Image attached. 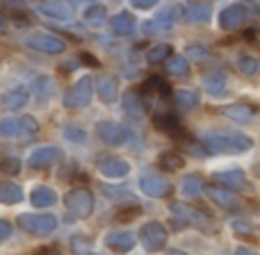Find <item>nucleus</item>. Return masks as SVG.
Returning a JSON list of instances; mask_svg holds the SVG:
<instances>
[{"instance_id":"nucleus-1","label":"nucleus","mask_w":260,"mask_h":255,"mask_svg":"<svg viewBox=\"0 0 260 255\" xmlns=\"http://www.w3.org/2000/svg\"><path fill=\"white\" fill-rule=\"evenodd\" d=\"M203 148L206 153H229V155H235V153H247L253 148V139L244 132H208L203 134Z\"/></svg>"},{"instance_id":"nucleus-2","label":"nucleus","mask_w":260,"mask_h":255,"mask_svg":"<svg viewBox=\"0 0 260 255\" xmlns=\"http://www.w3.org/2000/svg\"><path fill=\"white\" fill-rule=\"evenodd\" d=\"M169 212L174 216V221L180 226H189V228H199V230H208L210 228V216L203 214V212L189 207L187 203H171Z\"/></svg>"},{"instance_id":"nucleus-3","label":"nucleus","mask_w":260,"mask_h":255,"mask_svg":"<svg viewBox=\"0 0 260 255\" xmlns=\"http://www.w3.org/2000/svg\"><path fill=\"white\" fill-rule=\"evenodd\" d=\"M39 123L32 117H16V119H3L0 121V137L3 139H27L32 134H37Z\"/></svg>"},{"instance_id":"nucleus-4","label":"nucleus","mask_w":260,"mask_h":255,"mask_svg":"<svg viewBox=\"0 0 260 255\" xmlns=\"http://www.w3.org/2000/svg\"><path fill=\"white\" fill-rule=\"evenodd\" d=\"M137 237L148 253H157L167 246V242H169V230H167L160 221H148V224H144L142 228H139Z\"/></svg>"},{"instance_id":"nucleus-5","label":"nucleus","mask_w":260,"mask_h":255,"mask_svg":"<svg viewBox=\"0 0 260 255\" xmlns=\"http://www.w3.org/2000/svg\"><path fill=\"white\" fill-rule=\"evenodd\" d=\"M64 205L78 219H87V216L94 212V194L85 187H76L71 192H67L64 196Z\"/></svg>"},{"instance_id":"nucleus-6","label":"nucleus","mask_w":260,"mask_h":255,"mask_svg":"<svg viewBox=\"0 0 260 255\" xmlns=\"http://www.w3.org/2000/svg\"><path fill=\"white\" fill-rule=\"evenodd\" d=\"M91 96H94V82L89 76H82L71 89L64 94V105L69 110H80L87 107L91 103Z\"/></svg>"},{"instance_id":"nucleus-7","label":"nucleus","mask_w":260,"mask_h":255,"mask_svg":"<svg viewBox=\"0 0 260 255\" xmlns=\"http://www.w3.org/2000/svg\"><path fill=\"white\" fill-rule=\"evenodd\" d=\"M25 44L30 48L39 50V53H48V55H59L67 50V41L62 37L53 34V32H35L25 39Z\"/></svg>"},{"instance_id":"nucleus-8","label":"nucleus","mask_w":260,"mask_h":255,"mask_svg":"<svg viewBox=\"0 0 260 255\" xmlns=\"http://www.w3.org/2000/svg\"><path fill=\"white\" fill-rule=\"evenodd\" d=\"M180 12H183V9H180L178 5H169V7L160 9V12L155 14V18H153V21L144 23V34H155V32L171 30V27L176 25V21L180 18Z\"/></svg>"},{"instance_id":"nucleus-9","label":"nucleus","mask_w":260,"mask_h":255,"mask_svg":"<svg viewBox=\"0 0 260 255\" xmlns=\"http://www.w3.org/2000/svg\"><path fill=\"white\" fill-rule=\"evenodd\" d=\"M18 226L32 235H50L57 228V219L53 214H21Z\"/></svg>"},{"instance_id":"nucleus-10","label":"nucleus","mask_w":260,"mask_h":255,"mask_svg":"<svg viewBox=\"0 0 260 255\" xmlns=\"http://www.w3.org/2000/svg\"><path fill=\"white\" fill-rule=\"evenodd\" d=\"M139 189H142L148 198H162L171 192V185H169V180L162 173H157V171H146V173H142V178H139Z\"/></svg>"},{"instance_id":"nucleus-11","label":"nucleus","mask_w":260,"mask_h":255,"mask_svg":"<svg viewBox=\"0 0 260 255\" xmlns=\"http://www.w3.org/2000/svg\"><path fill=\"white\" fill-rule=\"evenodd\" d=\"M96 134H99V139L103 143H108V146H121V143L128 141L126 126H121V123H117V121H99Z\"/></svg>"},{"instance_id":"nucleus-12","label":"nucleus","mask_w":260,"mask_h":255,"mask_svg":"<svg viewBox=\"0 0 260 255\" xmlns=\"http://www.w3.org/2000/svg\"><path fill=\"white\" fill-rule=\"evenodd\" d=\"M210 180L215 185H219L221 189H247V175H244L242 169H229V171H217V173L210 175Z\"/></svg>"},{"instance_id":"nucleus-13","label":"nucleus","mask_w":260,"mask_h":255,"mask_svg":"<svg viewBox=\"0 0 260 255\" xmlns=\"http://www.w3.org/2000/svg\"><path fill=\"white\" fill-rule=\"evenodd\" d=\"M99 171L105 178H123V175L130 173V164L123 157L103 155V157H99Z\"/></svg>"},{"instance_id":"nucleus-14","label":"nucleus","mask_w":260,"mask_h":255,"mask_svg":"<svg viewBox=\"0 0 260 255\" xmlns=\"http://www.w3.org/2000/svg\"><path fill=\"white\" fill-rule=\"evenodd\" d=\"M244 21H247V7H244V5H229V7L219 14V27L226 32L240 27Z\"/></svg>"},{"instance_id":"nucleus-15","label":"nucleus","mask_w":260,"mask_h":255,"mask_svg":"<svg viewBox=\"0 0 260 255\" xmlns=\"http://www.w3.org/2000/svg\"><path fill=\"white\" fill-rule=\"evenodd\" d=\"M135 242H137V239H135V235L130 233V230H112V233H108V237H105V246L114 253L133 251Z\"/></svg>"},{"instance_id":"nucleus-16","label":"nucleus","mask_w":260,"mask_h":255,"mask_svg":"<svg viewBox=\"0 0 260 255\" xmlns=\"http://www.w3.org/2000/svg\"><path fill=\"white\" fill-rule=\"evenodd\" d=\"M59 157H62V151H59L57 146H41L30 153L27 164H30L32 169H44V166H50L53 162H57Z\"/></svg>"},{"instance_id":"nucleus-17","label":"nucleus","mask_w":260,"mask_h":255,"mask_svg":"<svg viewBox=\"0 0 260 255\" xmlns=\"http://www.w3.org/2000/svg\"><path fill=\"white\" fill-rule=\"evenodd\" d=\"M30 100V94L23 87H16V89H9L0 96V110L5 112H16V110L25 107V103Z\"/></svg>"},{"instance_id":"nucleus-18","label":"nucleus","mask_w":260,"mask_h":255,"mask_svg":"<svg viewBox=\"0 0 260 255\" xmlns=\"http://www.w3.org/2000/svg\"><path fill=\"white\" fill-rule=\"evenodd\" d=\"M219 112L224 114L226 119H231V121H238V123H251L253 119H256V110L249 107V105H244V103L226 105V107H221Z\"/></svg>"},{"instance_id":"nucleus-19","label":"nucleus","mask_w":260,"mask_h":255,"mask_svg":"<svg viewBox=\"0 0 260 255\" xmlns=\"http://www.w3.org/2000/svg\"><path fill=\"white\" fill-rule=\"evenodd\" d=\"M39 12L44 14V16L53 18V21H59V23L71 21V16H73V9L69 3H41Z\"/></svg>"},{"instance_id":"nucleus-20","label":"nucleus","mask_w":260,"mask_h":255,"mask_svg":"<svg viewBox=\"0 0 260 255\" xmlns=\"http://www.w3.org/2000/svg\"><path fill=\"white\" fill-rule=\"evenodd\" d=\"M96 91H99V98L103 103H114L119 96V82L114 76H101L99 82H96Z\"/></svg>"},{"instance_id":"nucleus-21","label":"nucleus","mask_w":260,"mask_h":255,"mask_svg":"<svg viewBox=\"0 0 260 255\" xmlns=\"http://www.w3.org/2000/svg\"><path fill=\"white\" fill-rule=\"evenodd\" d=\"M142 94H144V98H151V100L153 98H167V96L171 94V89L162 78L153 76L142 85Z\"/></svg>"},{"instance_id":"nucleus-22","label":"nucleus","mask_w":260,"mask_h":255,"mask_svg":"<svg viewBox=\"0 0 260 255\" xmlns=\"http://www.w3.org/2000/svg\"><path fill=\"white\" fill-rule=\"evenodd\" d=\"M208 196H210L212 203H217V205L224 207V210H235V207H240V198L235 196L233 192H229V189L210 187L208 189Z\"/></svg>"},{"instance_id":"nucleus-23","label":"nucleus","mask_w":260,"mask_h":255,"mask_svg":"<svg viewBox=\"0 0 260 255\" xmlns=\"http://www.w3.org/2000/svg\"><path fill=\"white\" fill-rule=\"evenodd\" d=\"M110 27L117 37H128L135 30V16L130 12H119L110 18Z\"/></svg>"},{"instance_id":"nucleus-24","label":"nucleus","mask_w":260,"mask_h":255,"mask_svg":"<svg viewBox=\"0 0 260 255\" xmlns=\"http://www.w3.org/2000/svg\"><path fill=\"white\" fill-rule=\"evenodd\" d=\"M203 185H206V180H203L201 175L189 173V175H185V178L180 180V194H183L185 198H194V196H199V194L203 192Z\"/></svg>"},{"instance_id":"nucleus-25","label":"nucleus","mask_w":260,"mask_h":255,"mask_svg":"<svg viewBox=\"0 0 260 255\" xmlns=\"http://www.w3.org/2000/svg\"><path fill=\"white\" fill-rule=\"evenodd\" d=\"M153 123H155V128L157 130H162V132H178L180 130V119L176 117V114H171V112H157L155 117H153Z\"/></svg>"},{"instance_id":"nucleus-26","label":"nucleus","mask_w":260,"mask_h":255,"mask_svg":"<svg viewBox=\"0 0 260 255\" xmlns=\"http://www.w3.org/2000/svg\"><path fill=\"white\" fill-rule=\"evenodd\" d=\"M30 203L35 207H50L57 203V194L50 187H37V189H32V194H30Z\"/></svg>"},{"instance_id":"nucleus-27","label":"nucleus","mask_w":260,"mask_h":255,"mask_svg":"<svg viewBox=\"0 0 260 255\" xmlns=\"http://www.w3.org/2000/svg\"><path fill=\"white\" fill-rule=\"evenodd\" d=\"M210 12H212L210 3H192L185 9V18L189 23H206L210 18Z\"/></svg>"},{"instance_id":"nucleus-28","label":"nucleus","mask_w":260,"mask_h":255,"mask_svg":"<svg viewBox=\"0 0 260 255\" xmlns=\"http://www.w3.org/2000/svg\"><path fill=\"white\" fill-rule=\"evenodd\" d=\"M23 201V189L16 183H0V203L3 205H14Z\"/></svg>"},{"instance_id":"nucleus-29","label":"nucleus","mask_w":260,"mask_h":255,"mask_svg":"<svg viewBox=\"0 0 260 255\" xmlns=\"http://www.w3.org/2000/svg\"><path fill=\"white\" fill-rule=\"evenodd\" d=\"M174 100L180 110H194L201 103V96H199L197 89H178L174 94Z\"/></svg>"},{"instance_id":"nucleus-30","label":"nucleus","mask_w":260,"mask_h":255,"mask_svg":"<svg viewBox=\"0 0 260 255\" xmlns=\"http://www.w3.org/2000/svg\"><path fill=\"white\" fill-rule=\"evenodd\" d=\"M123 110H126L128 117L142 119L144 117V100H142V96L135 94V91H128V94L123 96Z\"/></svg>"},{"instance_id":"nucleus-31","label":"nucleus","mask_w":260,"mask_h":255,"mask_svg":"<svg viewBox=\"0 0 260 255\" xmlns=\"http://www.w3.org/2000/svg\"><path fill=\"white\" fill-rule=\"evenodd\" d=\"M167 73L174 78H185L189 73V62L185 55H171L167 59Z\"/></svg>"},{"instance_id":"nucleus-32","label":"nucleus","mask_w":260,"mask_h":255,"mask_svg":"<svg viewBox=\"0 0 260 255\" xmlns=\"http://www.w3.org/2000/svg\"><path fill=\"white\" fill-rule=\"evenodd\" d=\"M108 21V9L105 5H89L85 9V23L91 27H101L103 23Z\"/></svg>"},{"instance_id":"nucleus-33","label":"nucleus","mask_w":260,"mask_h":255,"mask_svg":"<svg viewBox=\"0 0 260 255\" xmlns=\"http://www.w3.org/2000/svg\"><path fill=\"white\" fill-rule=\"evenodd\" d=\"M157 166H162L165 171H178L185 166V157L176 151H167L157 157Z\"/></svg>"},{"instance_id":"nucleus-34","label":"nucleus","mask_w":260,"mask_h":255,"mask_svg":"<svg viewBox=\"0 0 260 255\" xmlns=\"http://www.w3.org/2000/svg\"><path fill=\"white\" fill-rule=\"evenodd\" d=\"M203 87L210 96H221L226 91V76L221 73H210V76L203 78Z\"/></svg>"},{"instance_id":"nucleus-35","label":"nucleus","mask_w":260,"mask_h":255,"mask_svg":"<svg viewBox=\"0 0 260 255\" xmlns=\"http://www.w3.org/2000/svg\"><path fill=\"white\" fill-rule=\"evenodd\" d=\"M171 55H174V50H171L169 44H157V46H153V48L146 53V59L151 64H157V62H162V59L171 57Z\"/></svg>"},{"instance_id":"nucleus-36","label":"nucleus","mask_w":260,"mask_h":255,"mask_svg":"<svg viewBox=\"0 0 260 255\" xmlns=\"http://www.w3.org/2000/svg\"><path fill=\"white\" fill-rule=\"evenodd\" d=\"M103 192L108 194V196L112 198V201H117V203L128 201L130 205H135V203H137V198H135L133 194H130L128 189H123V187H110V185H105V187H103Z\"/></svg>"},{"instance_id":"nucleus-37","label":"nucleus","mask_w":260,"mask_h":255,"mask_svg":"<svg viewBox=\"0 0 260 255\" xmlns=\"http://www.w3.org/2000/svg\"><path fill=\"white\" fill-rule=\"evenodd\" d=\"M238 68L244 73V76H256L260 71V62L251 55H240L238 57Z\"/></svg>"},{"instance_id":"nucleus-38","label":"nucleus","mask_w":260,"mask_h":255,"mask_svg":"<svg viewBox=\"0 0 260 255\" xmlns=\"http://www.w3.org/2000/svg\"><path fill=\"white\" fill-rule=\"evenodd\" d=\"M142 214V207L135 203V205H126V207H121V210L114 214V219L119 221V224H130V221H135L137 216Z\"/></svg>"},{"instance_id":"nucleus-39","label":"nucleus","mask_w":260,"mask_h":255,"mask_svg":"<svg viewBox=\"0 0 260 255\" xmlns=\"http://www.w3.org/2000/svg\"><path fill=\"white\" fill-rule=\"evenodd\" d=\"M0 171H3L5 175H18L21 162H18L16 157H3V160H0Z\"/></svg>"},{"instance_id":"nucleus-40","label":"nucleus","mask_w":260,"mask_h":255,"mask_svg":"<svg viewBox=\"0 0 260 255\" xmlns=\"http://www.w3.org/2000/svg\"><path fill=\"white\" fill-rule=\"evenodd\" d=\"M71 251H73V255H96L89 248V242H87L85 237H73L71 239Z\"/></svg>"},{"instance_id":"nucleus-41","label":"nucleus","mask_w":260,"mask_h":255,"mask_svg":"<svg viewBox=\"0 0 260 255\" xmlns=\"http://www.w3.org/2000/svg\"><path fill=\"white\" fill-rule=\"evenodd\" d=\"M64 137L69 139V141H76V143H82L87 139V132L82 130L80 126H67L64 128Z\"/></svg>"},{"instance_id":"nucleus-42","label":"nucleus","mask_w":260,"mask_h":255,"mask_svg":"<svg viewBox=\"0 0 260 255\" xmlns=\"http://www.w3.org/2000/svg\"><path fill=\"white\" fill-rule=\"evenodd\" d=\"M12 16H14V23H16L18 27L30 25V12H25L23 7H12Z\"/></svg>"},{"instance_id":"nucleus-43","label":"nucleus","mask_w":260,"mask_h":255,"mask_svg":"<svg viewBox=\"0 0 260 255\" xmlns=\"http://www.w3.org/2000/svg\"><path fill=\"white\" fill-rule=\"evenodd\" d=\"M35 91H39L41 98H46V96H48L50 91H53V85H50L48 78H39V80L35 82Z\"/></svg>"},{"instance_id":"nucleus-44","label":"nucleus","mask_w":260,"mask_h":255,"mask_svg":"<svg viewBox=\"0 0 260 255\" xmlns=\"http://www.w3.org/2000/svg\"><path fill=\"white\" fill-rule=\"evenodd\" d=\"M185 55H187V57H194V59H203V57H208L206 48H201V46H187Z\"/></svg>"},{"instance_id":"nucleus-45","label":"nucleus","mask_w":260,"mask_h":255,"mask_svg":"<svg viewBox=\"0 0 260 255\" xmlns=\"http://www.w3.org/2000/svg\"><path fill=\"white\" fill-rule=\"evenodd\" d=\"M9 235H12V224L5 221V219H0V242L9 239Z\"/></svg>"},{"instance_id":"nucleus-46","label":"nucleus","mask_w":260,"mask_h":255,"mask_svg":"<svg viewBox=\"0 0 260 255\" xmlns=\"http://www.w3.org/2000/svg\"><path fill=\"white\" fill-rule=\"evenodd\" d=\"M32 255H59L57 246H39Z\"/></svg>"},{"instance_id":"nucleus-47","label":"nucleus","mask_w":260,"mask_h":255,"mask_svg":"<svg viewBox=\"0 0 260 255\" xmlns=\"http://www.w3.org/2000/svg\"><path fill=\"white\" fill-rule=\"evenodd\" d=\"M80 62L87 64V66H99V59H96L94 55H89V53H80Z\"/></svg>"},{"instance_id":"nucleus-48","label":"nucleus","mask_w":260,"mask_h":255,"mask_svg":"<svg viewBox=\"0 0 260 255\" xmlns=\"http://www.w3.org/2000/svg\"><path fill=\"white\" fill-rule=\"evenodd\" d=\"M135 9H153L155 7V3L153 0H135Z\"/></svg>"},{"instance_id":"nucleus-49","label":"nucleus","mask_w":260,"mask_h":255,"mask_svg":"<svg viewBox=\"0 0 260 255\" xmlns=\"http://www.w3.org/2000/svg\"><path fill=\"white\" fill-rule=\"evenodd\" d=\"M235 255H258V253L251 251V248H247V246H238L235 248Z\"/></svg>"},{"instance_id":"nucleus-50","label":"nucleus","mask_w":260,"mask_h":255,"mask_svg":"<svg viewBox=\"0 0 260 255\" xmlns=\"http://www.w3.org/2000/svg\"><path fill=\"white\" fill-rule=\"evenodd\" d=\"M5 27H7V18H5V14L0 12V32H5Z\"/></svg>"},{"instance_id":"nucleus-51","label":"nucleus","mask_w":260,"mask_h":255,"mask_svg":"<svg viewBox=\"0 0 260 255\" xmlns=\"http://www.w3.org/2000/svg\"><path fill=\"white\" fill-rule=\"evenodd\" d=\"M167 255H187V253H185V251H178V248H171V251L167 253Z\"/></svg>"}]
</instances>
